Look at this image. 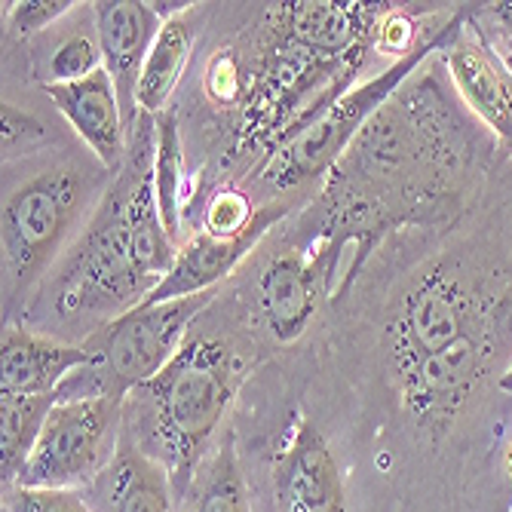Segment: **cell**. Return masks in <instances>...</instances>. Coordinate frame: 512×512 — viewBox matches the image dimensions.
<instances>
[{
    "label": "cell",
    "instance_id": "6da1fadb",
    "mask_svg": "<svg viewBox=\"0 0 512 512\" xmlns=\"http://www.w3.org/2000/svg\"><path fill=\"white\" fill-rule=\"evenodd\" d=\"M503 292L463 258H436L417 273L387 319V359L399 405L442 436L482 384L497 353Z\"/></svg>",
    "mask_w": 512,
    "mask_h": 512
},
{
    "label": "cell",
    "instance_id": "7a4b0ae2",
    "mask_svg": "<svg viewBox=\"0 0 512 512\" xmlns=\"http://www.w3.org/2000/svg\"><path fill=\"white\" fill-rule=\"evenodd\" d=\"M138 129L129 142V166L102 197L53 283L50 298L62 316L114 319L142 304L178 258V243L166 234L154 194V117L145 114Z\"/></svg>",
    "mask_w": 512,
    "mask_h": 512
},
{
    "label": "cell",
    "instance_id": "3957f363",
    "mask_svg": "<svg viewBox=\"0 0 512 512\" xmlns=\"http://www.w3.org/2000/svg\"><path fill=\"white\" fill-rule=\"evenodd\" d=\"M249 368L230 341L191 335L154 381L126 396L123 433L163 463L178 500L206 460Z\"/></svg>",
    "mask_w": 512,
    "mask_h": 512
},
{
    "label": "cell",
    "instance_id": "277c9868",
    "mask_svg": "<svg viewBox=\"0 0 512 512\" xmlns=\"http://www.w3.org/2000/svg\"><path fill=\"white\" fill-rule=\"evenodd\" d=\"M215 292L175 298L163 304H138L80 341L92 362L77 368L56 390L59 402L74 399H120L154 381L178 356L191 335V322L209 307Z\"/></svg>",
    "mask_w": 512,
    "mask_h": 512
},
{
    "label": "cell",
    "instance_id": "5b68a950",
    "mask_svg": "<svg viewBox=\"0 0 512 512\" xmlns=\"http://www.w3.org/2000/svg\"><path fill=\"white\" fill-rule=\"evenodd\" d=\"M463 25H467V13L460 10L430 40L417 46V50L390 62L381 74L347 89L319 120H313L289 145L267 157L261 169V181L270 191H295L310 181H319L322 175H329L338 166V160L347 154V148L359 138V132L368 126V120L396 96L430 56L445 53L448 43L460 34Z\"/></svg>",
    "mask_w": 512,
    "mask_h": 512
},
{
    "label": "cell",
    "instance_id": "8992f818",
    "mask_svg": "<svg viewBox=\"0 0 512 512\" xmlns=\"http://www.w3.org/2000/svg\"><path fill=\"white\" fill-rule=\"evenodd\" d=\"M92 197L96 178L83 166L68 163L34 175L4 200L0 243L10 292L31 286L56 261Z\"/></svg>",
    "mask_w": 512,
    "mask_h": 512
},
{
    "label": "cell",
    "instance_id": "52a82bcc",
    "mask_svg": "<svg viewBox=\"0 0 512 512\" xmlns=\"http://www.w3.org/2000/svg\"><path fill=\"white\" fill-rule=\"evenodd\" d=\"M123 405L120 399L56 402L16 485L83 491L117 454Z\"/></svg>",
    "mask_w": 512,
    "mask_h": 512
},
{
    "label": "cell",
    "instance_id": "ba28073f",
    "mask_svg": "<svg viewBox=\"0 0 512 512\" xmlns=\"http://www.w3.org/2000/svg\"><path fill=\"white\" fill-rule=\"evenodd\" d=\"M273 494L279 512H347L341 463L307 414L295 411L273 457Z\"/></svg>",
    "mask_w": 512,
    "mask_h": 512
},
{
    "label": "cell",
    "instance_id": "9c48e42d",
    "mask_svg": "<svg viewBox=\"0 0 512 512\" xmlns=\"http://www.w3.org/2000/svg\"><path fill=\"white\" fill-rule=\"evenodd\" d=\"M338 258L341 255L335 252L332 240L322 234L310 252H286L261 270L255 283V304L273 341L292 344L307 332L325 289H329Z\"/></svg>",
    "mask_w": 512,
    "mask_h": 512
},
{
    "label": "cell",
    "instance_id": "30bf717a",
    "mask_svg": "<svg viewBox=\"0 0 512 512\" xmlns=\"http://www.w3.org/2000/svg\"><path fill=\"white\" fill-rule=\"evenodd\" d=\"M289 209H292L289 203L258 206L249 227L234 237H218V234H209V230H200L197 237L178 246V258H175L172 270L142 304H163V301H175V298L215 292L221 279L234 273L255 252V246L267 237V230L283 221L289 215Z\"/></svg>",
    "mask_w": 512,
    "mask_h": 512
},
{
    "label": "cell",
    "instance_id": "8fae6325",
    "mask_svg": "<svg viewBox=\"0 0 512 512\" xmlns=\"http://www.w3.org/2000/svg\"><path fill=\"white\" fill-rule=\"evenodd\" d=\"M92 19H96L105 71L114 80L123 120L132 132V126H138V80L166 19L154 4L142 0H99L92 4Z\"/></svg>",
    "mask_w": 512,
    "mask_h": 512
},
{
    "label": "cell",
    "instance_id": "7c38bea8",
    "mask_svg": "<svg viewBox=\"0 0 512 512\" xmlns=\"http://www.w3.org/2000/svg\"><path fill=\"white\" fill-rule=\"evenodd\" d=\"M387 4H335V0H301L267 10V28L325 56H353L375 43Z\"/></svg>",
    "mask_w": 512,
    "mask_h": 512
},
{
    "label": "cell",
    "instance_id": "4fadbf2b",
    "mask_svg": "<svg viewBox=\"0 0 512 512\" xmlns=\"http://www.w3.org/2000/svg\"><path fill=\"white\" fill-rule=\"evenodd\" d=\"M43 92L80 135V142L96 154L102 169L117 175L129 160L126 142H132V132L123 120L111 74L102 68L80 83H43Z\"/></svg>",
    "mask_w": 512,
    "mask_h": 512
},
{
    "label": "cell",
    "instance_id": "5bb4252c",
    "mask_svg": "<svg viewBox=\"0 0 512 512\" xmlns=\"http://www.w3.org/2000/svg\"><path fill=\"white\" fill-rule=\"evenodd\" d=\"M96 512H175V488L163 463L148 457L126 433L108 467L83 488Z\"/></svg>",
    "mask_w": 512,
    "mask_h": 512
},
{
    "label": "cell",
    "instance_id": "9a60e30c",
    "mask_svg": "<svg viewBox=\"0 0 512 512\" xmlns=\"http://www.w3.org/2000/svg\"><path fill=\"white\" fill-rule=\"evenodd\" d=\"M0 393H56L92 356L83 344H62L25 325H4L0 338Z\"/></svg>",
    "mask_w": 512,
    "mask_h": 512
},
{
    "label": "cell",
    "instance_id": "2e32d148",
    "mask_svg": "<svg viewBox=\"0 0 512 512\" xmlns=\"http://www.w3.org/2000/svg\"><path fill=\"white\" fill-rule=\"evenodd\" d=\"M194 22L188 16L166 19L151 53L142 68V80H138V111H145L148 117H157L166 111L172 92L191 62L194 53Z\"/></svg>",
    "mask_w": 512,
    "mask_h": 512
},
{
    "label": "cell",
    "instance_id": "e0dca14e",
    "mask_svg": "<svg viewBox=\"0 0 512 512\" xmlns=\"http://www.w3.org/2000/svg\"><path fill=\"white\" fill-rule=\"evenodd\" d=\"M178 512H252L234 433L221 436L215 451L200 463Z\"/></svg>",
    "mask_w": 512,
    "mask_h": 512
},
{
    "label": "cell",
    "instance_id": "ac0fdd59",
    "mask_svg": "<svg viewBox=\"0 0 512 512\" xmlns=\"http://www.w3.org/2000/svg\"><path fill=\"white\" fill-rule=\"evenodd\" d=\"M56 402V393H0V479H4V488H13L22 476Z\"/></svg>",
    "mask_w": 512,
    "mask_h": 512
},
{
    "label": "cell",
    "instance_id": "d6986e66",
    "mask_svg": "<svg viewBox=\"0 0 512 512\" xmlns=\"http://www.w3.org/2000/svg\"><path fill=\"white\" fill-rule=\"evenodd\" d=\"M154 194L163 218L166 234L178 243L181 234V206H184V154L175 111H163L154 117Z\"/></svg>",
    "mask_w": 512,
    "mask_h": 512
},
{
    "label": "cell",
    "instance_id": "ffe728a7",
    "mask_svg": "<svg viewBox=\"0 0 512 512\" xmlns=\"http://www.w3.org/2000/svg\"><path fill=\"white\" fill-rule=\"evenodd\" d=\"M105 68L99 37L89 34H71L56 46L50 59V80L46 83H80Z\"/></svg>",
    "mask_w": 512,
    "mask_h": 512
},
{
    "label": "cell",
    "instance_id": "44dd1931",
    "mask_svg": "<svg viewBox=\"0 0 512 512\" xmlns=\"http://www.w3.org/2000/svg\"><path fill=\"white\" fill-rule=\"evenodd\" d=\"M4 512H96L74 488H4Z\"/></svg>",
    "mask_w": 512,
    "mask_h": 512
},
{
    "label": "cell",
    "instance_id": "7402d4cb",
    "mask_svg": "<svg viewBox=\"0 0 512 512\" xmlns=\"http://www.w3.org/2000/svg\"><path fill=\"white\" fill-rule=\"evenodd\" d=\"M0 120H4V160L28 157L34 151H40L46 145V138H50V132H46V126L34 114L22 111L13 102L4 105Z\"/></svg>",
    "mask_w": 512,
    "mask_h": 512
},
{
    "label": "cell",
    "instance_id": "603a6c76",
    "mask_svg": "<svg viewBox=\"0 0 512 512\" xmlns=\"http://www.w3.org/2000/svg\"><path fill=\"white\" fill-rule=\"evenodd\" d=\"M252 218H255V209H252L249 197L234 188H224L209 200L206 215H203V230L218 234V237H234L249 227Z\"/></svg>",
    "mask_w": 512,
    "mask_h": 512
},
{
    "label": "cell",
    "instance_id": "cb8c5ba5",
    "mask_svg": "<svg viewBox=\"0 0 512 512\" xmlns=\"http://www.w3.org/2000/svg\"><path fill=\"white\" fill-rule=\"evenodd\" d=\"M77 4L71 0H19V4H10L7 13V34L22 40L31 37L43 28H50L53 22H59L62 16H68Z\"/></svg>",
    "mask_w": 512,
    "mask_h": 512
},
{
    "label": "cell",
    "instance_id": "d4e9b609",
    "mask_svg": "<svg viewBox=\"0 0 512 512\" xmlns=\"http://www.w3.org/2000/svg\"><path fill=\"white\" fill-rule=\"evenodd\" d=\"M439 31V28H436ZM436 31H430L427 37H417V22L411 19V16H405V13H399V10H390L384 19H381V25H378V34H375V53H381V56H390L393 62L396 59H402V56H408L411 50H417L424 40H430Z\"/></svg>",
    "mask_w": 512,
    "mask_h": 512
},
{
    "label": "cell",
    "instance_id": "484cf974",
    "mask_svg": "<svg viewBox=\"0 0 512 512\" xmlns=\"http://www.w3.org/2000/svg\"><path fill=\"white\" fill-rule=\"evenodd\" d=\"M246 80L240 77V65L230 53H218L209 65V80H206V89L209 96L218 102V105H230L237 102L240 96L246 99Z\"/></svg>",
    "mask_w": 512,
    "mask_h": 512
},
{
    "label": "cell",
    "instance_id": "4316f807",
    "mask_svg": "<svg viewBox=\"0 0 512 512\" xmlns=\"http://www.w3.org/2000/svg\"><path fill=\"white\" fill-rule=\"evenodd\" d=\"M479 31L488 40H512V0H497V4H482L476 10Z\"/></svg>",
    "mask_w": 512,
    "mask_h": 512
},
{
    "label": "cell",
    "instance_id": "83f0119b",
    "mask_svg": "<svg viewBox=\"0 0 512 512\" xmlns=\"http://www.w3.org/2000/svg\"><path fill=\"white\" fill-rule=\"evenodd\" d=\"M488 129L497 135L500 148L512 157V96H509V99H506V105L497 111V117L488 123Z\"/></svg>",
    "mask_w": 512,
    "mask_h": 512
},
{
    "label": "cell",
    "instance_id": "f1b7e54d",
    "mask_svg": "<svg viewBox=\"0 0 512 512\" xmlns=\"http://www.w3.org/2000/svg\"><path fill=\"white\" fill-rule=\"evenodd\" d=\"M494 53L500 56V62L506 65V71L512 74V40H491Z\"/></svg>",
    "mask_w": 512,
    "mask_h": 512
},
{
    "label": "cell",
    "instance_id": "f546056e",
    "mask_svg": "<svg viewBox=\"0 0 512 512\" xmlns=\"http://www.w3.org/2000/svg\"><path fill=\"white\" fill-rule=\"evenodd\" d=\"M497 387L503 390V393H512V362L500 371V378H497Z\"/></svg>",
    "mask_w": 512,
    "mask_h": 512
},
{
    "label": "cell",
    "instance_id": "4dcf8cb0",
    "mask_svg": "<svg viewBox=\"0 0 512 512\" xmlns=\"http://www.w3.org/2000/svg\"><path fill=\"white\" fill-rule=\"evenodd\" d=\"M503 470H506V479L512 482V442H509V448H506V460H503Z\"/></svg>",
    "mask_w": 512,
    "mask_h": 512
}]
</instances>
